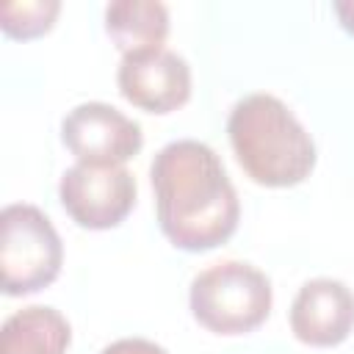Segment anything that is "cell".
Instances as JSON below:
<instances>
[{"mask_svg":"<svg viewBox=\"0 0 354 354\" xmlns=\"http://www.w3.org/2000/svg\"><path fill=\"white\" fill-rule=\"evenodd\" d=\"M158 227L183 252H207L232 238L241 202L213 147L180 138L158 149L149 166Z\"/></svg>","mask_w":354,"mask_h":354,"instance_id":"cell-1","label":"cell"},{"mask_svg":"<svg viewBox=\"0 0 354 354\" xmlns=\"http://www.w3.org/2000/svg\"><path fill=\"white\" fill-rule=\"evenodd\" d=\"M227 136L235 160L257 185L290 188L315 169L313 136L274 94L254 91L238 100L227 119Z\"/></svg>","mask_w":354,"mask_h":354,"instance_id":"cell-2","label":"cell"},{"mask_svg":"<svg viewBox=\"0 0 354 354\" xmlns=\"http://www.w3.org/2000/svg\"><path fill=\"white\" fill-rule=\"evenodd\" d=\"M274 290L268 277L243 260L213 263L188 288L191 315L213 335L254 332L271 313Z\"/></svg>","mask_w":354,"mask_h":354,"instance_id":"cell-3","label":"cell"},{"mask_svg":"<svg viewBox=\"0 0 354 354\" xmlns=\"http://www.w3.org/2000/svg\"><path fill=\"white\" fill-rule=\"evenodd\" d=\"M64 243L50 216L36 205L14 202L0 213V285L6 296H28L61 274Z\"/></svg>","mask_w":354,"mask_h":354,"instance_id":"cell-4","label":"cell"},{"mask_svg":"<svg viewBox=\"0 0 354 354\" xmlns=\"http://www.w3.org/2000/svg\"><path fill=\"white\" fill-rule=\"evenodd\" d=\"M136 177L124 166L75 163L61 174L58 199L83 230L119 227L136 207Z\"/></svg>","mask_w":354,"mask_h":354,"instance_id":"cell-5","label":"cell"},{"mask_svg":"<svg viewBox=\"0 0 354 354\" xmlns=\"http://www.w3.org/2000/svg\"><path fill=\"white\" fill-rule=\"evenodd\" d=\"M61 141L88 166H124L144 147L136 119L108 102H80L61 119Z\"/></svg>","mask_w":354,"mask_h":354,"instance_id":"cell-6","label":"cell"},{"mask_svg":"<svg viewBox=\"0 0 354 354\" xmlns=\"http://www.w3.org/2000/svg\"><path fill=\"white\" fill-rule=\"evenodd\" d=\"M119 94L147 113H171L191 97V66L169 47L124 53L116 69Z\"/></svg>","mask_w":354,"mask_h":354,"instance_id":"cell-7","label":"cell"},{"mask_svg":"<svg viewBox=\"0 0 354 354\" xmlns=\"http://www.w3.org/2000/svg\"><path fill=\"white\" fill-rule=\"evenodd\" d=\"M354 329V293L346 282L315 277L304 282L290 304V332L304 346H340Z\"/></svg>","mask_w":354,"mask_h":354,"instance_id":"cell-8","label":"cell"},{"mask_svg":"<svg viewBox=\"0 0 354 354\" xmlns=\"http://www.w3.org/2000/svg\"><path fill=\"white\" fill-rule=\"evenodd\" d=\"M69 343V321L47 304L22 307L0 326V354H66Z\"/></svg>","mask_w":354,"mask_h":354,"instance_id":"cell-9","label":"cell"},{"mask_svg":"<svg viewBox=\"0 0 354 354\" xmlns=\"http://www.w3.org/2000/svg\"><path fill=\"white\" fill-rule=\"evenodd\" d=\"M105 33L122 55L163 47L169 36V8L158 0H113L105 6Z\"/></svg>","mask_w":354,"mask_h":354,"instance_id":"cell-10","label":"cell"},{"mask_svg":"<svg viewBox=\"0 0 354 354\" xmlns=\"http://www.w3.org/2000/svg\"><path fill=\"white\" fill-rule=\"evenodd\" d=\"M61 11L58 0H28V3H3L0 28L11 39H36L44 36Z\"/></svg>","mask_w":354,"mask_h":354,"instance_id":"cell-11","label":"cell"},{"mask_svg":"<svg viewBox=\"0 0 354 354\" xmlns=\"http://www.w3.org/2000/svg\"><path fill=\"white\" fill-rule=\"evenodd\" d=\"M100 354H169L163 346L147 340V337H122L105 346Z\"/></svg>","mask_w":354,"mask_h":354,"instance_id":"cell-12","label":"cell"},{"mask_svg":"<svg viewBox=\"0 0 354 354\" xmlns=\"http://www.w3.org/2000/svg\"><path fill=\"white\" fill-rule=\"evenodd\" d=\"M332 11H335L340 28L354 36V0H335L332 3Z\"/></svg>","mask_w":354,"mask_h":354,"instance_id":"cell-13","label":"cell"}]
</instances>
